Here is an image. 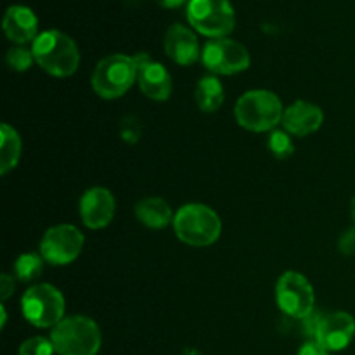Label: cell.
Segmentation results:
<instances>
[{"label":"cell","mask_w":355,"mask_h":355,"mask_svg":"<svg viewBox=\"0 0 355 355\" xmlns=\"http://www.w3.org/2000/svg\"><path fill=\"white\" fill-rule=\"evenodd\" d=\"M114 196L106 187H92L80 200V217L89 229H103L114 217Z\"/></svg>","instance_id":"4fadbf2b"},{"label":"cell","mask_w":355,"mask_h":355,"mask_svg":"<svg viewBox=\"0 0 355 355\" xmlns=\"http://www.w3.org/2000/svg\"><path fill=\"white\" fill-rule=\"evenodd\" d=\"M322 121H324L322 110L309 101H297L290 107H286L283 114L284 130L297 137H305L318 132Z\"/></svg>","instance_id":"5bb4252c"},{"label":"cell","mask_w":355,"mask_h":355,"mask_svg":"<svg viewBox=\"0 0 355 355\" xmlns=\"http://www.w3.org/2000/svg\"><path fill=\"white\" fill-rule=\"evenodd\" d=\"M23 315L37 328H54L64 319V297L52 284L31 286L21 300Z\"/></svg>","instance_id":"8992f818"},{"label":"cell","mask_w":355,"mask_h":355,"mask_svg":"<svg viewBox=\"0 0 355 355\" xmlns=\"http://www.w3.org/2000/svg\"><path fill=\"white\" fill-rule=\"evenodd\" d=\"M350 211H352V218H354V222H355V196H354V200H352V207H350Z\"/></svg>","instance_id":"f1b7e54d"},{"label":"cell","mask_w":355,"mask_h":355,"mask_svg":"<svg viewBox=\"0 0 355 355\" xmlns=\"http://www.w3.org/2000/svg\"><path fill=\"white\" fill-rule=\"evenodd\" d=\"M137 80V66L134 58L113 54L101 59L92 73V89L103 99H118Z\"/></svg>","instance_id":"5b68a950"},{"label":"cell","mask_w":355,"mask_h":355,"mask_svg":"<svg viewBox=\"0 0 355 355\" xmlns=\"http://www.w3.org/2000/svg\"><path fill=\"white\" fill-rule=\"evenodd\" d=\"M269 149L277 159H286L293 155V142L290 134L283 130H274L269 137Z\"/></svg>","instance_id":"44dd1931"},{"label":"cell","mask_w":355,"mask_h":355,"mask_svg":"<svg viewBox=\"0 0 355 355\" xmlns=\"http://www.w3.org/2000/svg\"><path fill=\"white\" fill-rule=\"evenodd\" d=\"M283 104L269 90H250L243 94L234 107V116L250 132H269L283 121Z\"/></svg>","instance_id":"277c9868"},{"label":"cell","mask_w":355,"mask_h":355,"mask_svg":"<svg viewBox=\"0 0 355 355\" xmlns=\"http://www.w3.org/2000/svg\"><path fill=\"white\" fill-rule=\"evenodd\" d=\"M14 293V279L7 274H3L0 277V295H2V300H7L10 295Z\"/></svg>","instance_id":"484cf974"},{"label":"cell","mask_w":355,"mask_h":355,"mask_svg":"<svg viewBox=\"0 0 355 355\" xmlns=\"http://www.w3.org/2000/svg\"><path fill=\"white\" fill-rule=\"evenodd\" d=\"M187 19L205 37L225 38L234 30L236 14L229 0H189Z\"/></svg>","instance_id":"52a82bcc"},{"label":"cell","mask_w":355,"mask_h":355,"mask_svg":"<svg viewBox=\"0 0 355 355\" xmlns=\"http://www.w3.org/2000/svg\"><path fill=\"white\" fill-rule=\"evenodd\" d=\"M54 345L51 340L42 338V336H33L21 343L19 355H52L54 354Z\"/></svg>","instance_id":"603a6c76"},{"label":"cell","mask_w":355,"mask_h":355,"mask_svg":"<svg viewBox=\"0 0 355 355\" xmlns=\"http://www.w3.org/2000/svg\"><path fill=\"white\" fill-rule=\"evenodd\" d=\"M21 156V137L12 127L2 125V137H0V173L6 175L19 162Z\"/></svg>","instance_id":"ac0fdd59"},{"label":"cell","mask_w":355,"mask_h":355,"mask_svg":"<svg viewBox=\"0 0 355 355\" xmlns=\"http://www.w3.org/2000/svg\"><path fill=\"white\" fill-rule=\"evenodd\" d=\"M201 61L215 75H236L250 66V52L239 42L231 38H214L207 42L201 52Z\"/></svg>","instance_id":"9c48e42d"},{"label":"cell","mask_w":355,"mask_h":355,"mask_svg":"<svg viewBox=\"0 0 355 355\" xmlns=\"http://www.w3.org/2000/svg\"><path fill=\"white\" fill-rule=\"evenodd\" d=\"M355 319L349 312H331L321 318L314 340L328 352H340L352 343Z\"/></svg>","instance_id":"8fae6325"},{"label":"cell","mask_w":355,"mask_h":355,"mask_svg":"<svg viewBox=\"0 0 355 355\" xmlns=\"http://www.w3.org/2000/svg\"><path fill=\"white\" fill-rule=\"evenodd\" d=\"M173 231L177 238L194 248L210 246L220 238L222 222L210 207L201 203L184 205L173 215Z\"/></svg>","instance_id":"7a4b0ae2"},{"label":"cell","mask_w":355,"mask_h":355,"mask_svg":"<svg viewBox=\"0 0 355 355\" xmlns=\"http://www.w3.org/2000/svg\"><path fill=\"white\" fill-rule=\"evenodd\" d=\"M162 7H166V9H175V7L182 6L186 0H156Z\"/></svg>","instance_id":"4316f807"},{"label":"cell","mask_w":355,"mask_h":355,"mask_svg":"<svg viewBox=\"0 0 355 355\" xmlns=\"http://www.w3.org/2000/svg\"><path fill=\"white\" fill-rule=\"evenodd\" d=\"M137 66L139 87L142 94L153 101H166L172 94V78L162 62H156L148 54L134 55Z\"/></svg>","instance_id":"7c38bea8"},{"label":"cell","mask_w":355,"mask_h":355,"mask_svg":"<svg viewBox=\"0 0 355 355\" xmlns=\"http://www.w3.org/2000/svg\"><path fill=\"white\" fill-rule=\"evenodd\" d=\"M6 59L9 68H12L14 71H26V69L31 68V64L35 61L33 52L24 47H12L7 52Z\"/></svg>","instance_id":"7402d4cb"},{"label":"cell","mask_w":355,"mask_h":355,"mask_svg":"<svg viewBox=\"0 0 355 355\" xmlns=\"http://www.w3.org/2000/svg\"><path fill=\"white\" fill-rule=\"evenodd\" d=\"M196 103L205 113H214L224 103V87L215 76H205L196 87Z\"/></svg>","instance_id":"d6986e66"},{"label":"cell","mask_w":355,"mask_h":355,"mask_svg":"<svg viewBox=\"0 0 355 355\" xmlns=\"http://www.w3.org/2000/svg\"><path fill=\"white\" fill-rule=\"evenodd\" d=\"M276 302L281 312L288 318L304 321L314 312V288L304 274L288 270L276 284Z\"/></svg>","instance_id":"ba28073f"},{"label":"cell","mask_w":355,"mask_h":355,"mask_svg":"<svg viewBox=\"0 0 355 355\" xmlns=\"http://www.w3.org/2000/svg\"><path fill=\"white\" fill-rule=\"evenodd\" d=\"M163 45H165L166 55L180 66L194 64L200 58L196 35L182 24H172L166 30Z\"/></svg>","instance_id":"9a60e30c"},{"label":"cell","mask_w":355,"mask_h":355,"mask_svg":"<svg viewBox=\"0 0 355 355\" xmlns=\"http://www.w3.org/2000/svg\"><path fill=\"white\" fill-rule=\"evenodd\" d=\"M14 270H16V276L24 283L35 281L44 270V257L37 255V253H23L16 260Z\"/></svg>","instance_id":"ffe728a7"},{"label":"cell","mask_w":355,"mask_h":355,"mask_svg":"<svg viewBox=\"0 0 355 355\" xmlns=\"http://www.w3.org/2000/svg\"><path fill=\"white\" fill-rule=\"evenodd\" d=\"M338 250L342 255L350 257L355 255V227L347 229L338 239Z\"/></svg>","instance_id":"cb8c5ba5"},{"label":"cell","mask_w":355,"mask_h":355,"mask_svg":"<svg viewBox=\"0 0 355 355\" xmlns=\"http://www.w3.org/2000/svg\"><path fill=\"white\" fill-rule=\"evenodd\" d=\"M51 342L58 355H96L103 338L92 319L71 315L52 328Z\"/></svg>","instance_id":"3957f363"},{"label":"cell","mask_w":355,"mask_h":355,"mask_svg":"<svg viewBox=\"0 0 355 355\" xmlns=\"http://www.w3.org/2000/svg\"><path fill=\"white\" fill-rule=\"evenodd\" d=\"M135 217L149 229H163L173 220L172 208L162 198H144L135 205Z\"/></svg>","instance_id":"e0dca14e"},{"label":"cell","mask_w":355,"mask_h":355,"mask_svg":"<svg viewBox=\"0 0 355 355\" xmlns=\"http://www.w3.org/2000/svg\"><path fill=\"white\" fill-rule=\"evenodd\" d=\"M83 234L69 224L54 225L40 241V255L52 266H68L75 262L83 250Z\"/></svg>","instance_id":"30bf717a"},{"label":"cell","mask_w":355,"mask_h":355,"mask_svg":"<svg viewBox=\"0 0 355 355\" xmlns=\"http://www.w3.org/2000/svg\"><path fill=\"white\" fill-rule=\"evenodd\" d=\"M2 24L7 38L14 44H26L38 37V19L30 7L10 6Z\"/></svg>","instance_id":"2e32d148"},{"label":"cell","mask_w":355,"mask_h":355,"mask_svg":"<svg viewBox=\"0 0 355 355\" xmlns=\"http://www.w3.org/2000/svg\"><path fill=\"white\" fill-rule=\"evenodd\" d=\"M6 321H7V312H6V307L2 305V328L6 326Z\"/></svg>","instance_id":"83f0119b"},{"label":"cell","mask_w":355,"mask_h":355,"mask_svg":"<svg viewBox=\"0 0 355 355\" xmlns=\"http://www.w3.org/2000/svg\"><path fill=\"white\" fill-rule=\"evenodd\" d=\"M35 62L52 76L73 75L80 64V52L73 38L59 30H45L31 45Z\"/></svg>","instance_id":"6da1fadb"},{"label":"cell","mask_w":355,"mask_h":355,"mask_svg":"<svg viewBox=\"0 0 355 355\" xmlns=\"http://www.w3.org/2000/svg\"><path fill=\"white\" fill-rule=\"evenodd\" d=\"M298 355H329L328 350L322 345H319L315 340H311V342H305L304 345L298 350Z\"/></svg>","instance_id":"d4e9b609"}]
</instances>
